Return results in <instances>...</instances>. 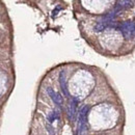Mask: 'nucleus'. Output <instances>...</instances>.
I'll use <instances>...</instances> for the list:
<instances>
[]
</instances>
